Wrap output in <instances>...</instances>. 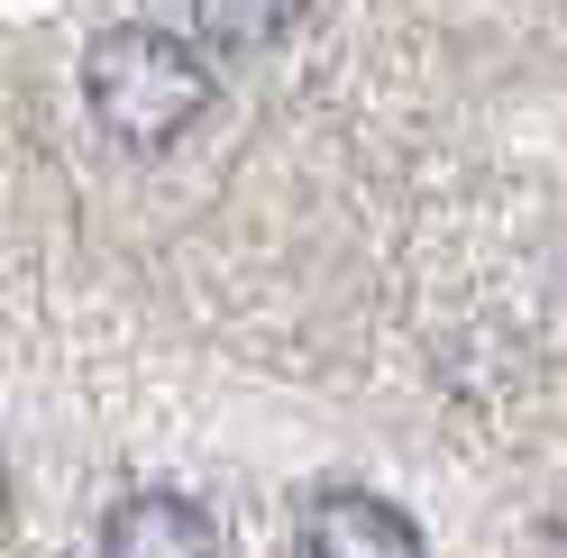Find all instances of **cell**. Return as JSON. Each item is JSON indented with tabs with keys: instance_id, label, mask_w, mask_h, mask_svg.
I'll return each mask as SVG.
<instances>
[{
	"instance_id": "3",
	"label": "cell",
	"mask_w": 567,
	"mask_h": 558,
	"mask_svg": "<svg viewBox=\"0 0 567 558\" xmlns=\"http://www.w3.org/2000/svg\"><path fill=\"white\" fill-rule=\"evenodd\" d=\"M101 558H220V521L193 495H128L101 521Z\"/></svg>"
},
{
	"instance_id": "2",
	"label": "cell",
	"mask_w": 567,
	"mask_h": 558,
	"mask_svg": "<svg viewBox=\"0 0 567 558\" xmlns=\"http://www.w3.org/2000/svg\"><path fill=\"white\" fill-rule=\"evenodd\" d=\"M293 558H431V549H421V521L403 504L367 495V485H321L302 504Z\"/></svg>"
},
{
	"instance_id": "4",
	"label": "cell",
	"mask_w": 567,
	"mask_h": 558,
	"mask_svg": "<svg viewBox=\"0 0 567 558\" xmlns=\"http://www.w3.org/2000/svg\"><path fill=\"white\" fill-rule=\"evenodd\" d=\"M311 0H193V19H202V38L220 46V55H266L284 46L302 28Z\"/></svg>"
},
{
	"instance_id": "1",
	"label": "cell",
	"mask_w": 567,
	"mask_h": 558,
	"mask_svg": "<svg viewBox=\"0 0 567 558\" xmlns=\"http://www.w3.org/2000/svg\"><path fill=\"white\" fill-rule=\"evenodd\" d=\"M83 101H92V120L120 137V147H174L202 111H210V64L193 38H174V28H147V19H128V28H101L92 55H83Z\"/></svg>"
},
{
	"instance_id": "5",
	"label": "cell",
	"mask_w": 567,
	"mask_h": 558,
	"mask_svg": "<svg viewBox=\"0 0 567 558\" xmlns=\"http://www.w3.org/2000/svg\"><path fill=\"white\" fill-rule=\"evenodd\" d=\"M10 521H19V476H10V458H0V540H10Z\"/></svg>"
}]
</instances>
